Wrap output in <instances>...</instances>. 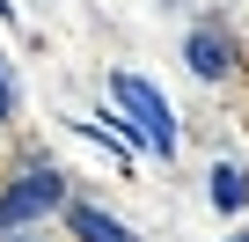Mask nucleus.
<instances>
[{
    "label": "nucleus",
    "mask_w": 249,
    "mask_h": 242,
    "mask_svg": "<svg viewBox=\"0 0 249 242\" xmlns=\"http://www.w3.org/2000/svg\"><path fill=\"white\" fill-rule=\"evenodd\" d=\"M0 117H8V74H0Z\"/></svg>",
    "instance_id": "obj_6"
},
{
    "label": "nucleus",
    "mask_w": 249,
    "mask_h": 242,
    "mask_svg": "<svg viewBox=\"0 0 249 242\" xmlns=\"http://www.w3.org/2000/svg\"><path fill=\"white\" fill-rule=\"evenodd\" d=\"M183 59H191V74H198V81H220V74L234 66V44H227L220 30H191V44H183Z\"/></svg>",
    "instance_id": "obj_3"
},
{
    "label": "nucleus",
    "mask_w": 249,
    "mask_h": 242,
    "mask_svg": "<svg viewBox=\"0 0 249 242\" xmlns=\"http://www.w3.org/2000/svg\"><path fill=\"white\" fill-rule=\"evenodd\" d=\"M110 88H117L124 117H132V140H147L154 154H176V117H169L161 88H154V81H140V74H117Z\"/></svg>",
    "instance_id": "obj_1"
},
{
    "label": "nucleus",
    "mask_w": 249,
    "mask_h": 242,
    "mask_svg": "<svg viewBox=\"0 0 249 242\" xmlns=\"http://www.w3.org/2000/svg\"><path fill=\"white\" fill-rule=\"evenodd\" d=\"M234 242H249V235H234Z\"/></svg>",
    "instance_id": "obj_7"
},
{
    "label": "nucleus",
    "mask_w": 249,
    "mask_h": 242,
    "mask_svg": "<svg viewBox=\"0 0 249 242\" xmlns=\"http://www.w3.org/2000/svg\"><path fill=\"white\" fill-rule=\"evenodd\" d=\"M66 227H73L81 242H132V227H117V220L95 213V205H66Z\"/></svg>",
    "instance_id": "obj_4"
},
{
    "label": "nucleus",
    "mask_w": 249,
    "mask_h": 242,
    "mask_svg": "<svg viewBox=\"0 0 249 242\" xmlns=\"http://www.w3.org/2000/svg\"><path fill=\"white\" fill-rule=\"evenodd\" d=\"M213 205H220V213H242V205H249V176L220 162V169H213Z\"/></svg>",
    "instance_id": "obj_5"
},
{
    "label": "nucleus",
    "mask_w": 249,
    "mask_h": 242,
    "mask_svg": "<svg viewBox=\"0 0 249 242\" xmlns=\"http://www.w3.org/2000/svg\"><path fill=\"white\" fill-rule=\"evenodd\" d=\"M52 205H66V176H59V169H22L8 191H0V227H30V220H44Z\"/></svg>",
    "instance_id": "obj_2"
}]
</instances>
